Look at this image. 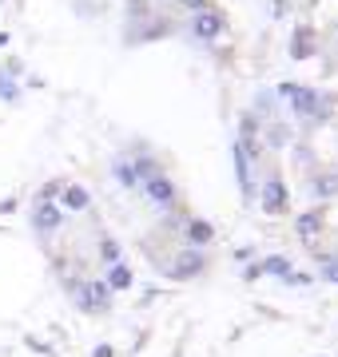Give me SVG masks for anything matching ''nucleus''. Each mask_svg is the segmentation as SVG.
Wrapping results in <instances>:
<instances>
[{
  "mask_svg": "<svg viewBox=\"0 0 338 357\" xmlns=\"http://www.w3.org/2000/svg\"><path fill=\"white\" fill-rule=\"evenodd\" d=\"M235 175H239V187H243V195H255L259 191V187H255V183H251V167H247V151H243V147H239V143H235Z\"/></svg>",
  "mask_w": 338,
  "mask_h": 357,
  "instance_id": "nucleus-8",
  "label": "nucleus"
},
{
  "mask_svg": "<svg viewBox=\"0 0 338 357\" xmlns=\"http://www.w3.org/2000/svg\"><path fill=\"white\" fill-rule=\"evenodd\" d=\"M96 357H112V349H108V345H100V349H96Z\"/></svg>",
  "mask_w": 338,
  "mask_h": 357,
  "instance_id": "nucleus-22",
  "label": "nucleus"
},
{
  "mask_svg": "<svg viewBox=\"0 0 338 357\" xmlns=\"http://www.w3.org/2000/svg\"><path fill=\"white\" fill-rule=\"evenodd\" d=\"M100 255H104L108 262H119V246L112 243V238H104V243H100Z\"/></svg>",
  "mask_w": 338,
  "mask_h": 357,
  "instance_id": "nucleus-19",
  "label": "nucleus"
},
{
  "mask_svg": "<svg viewBox=\"0 0 338 357\" xmlns=\"http://www.w3.org/2000/svg\"><path fill=\"white\" fill-rule=\"evenodd\" d=\"M279 96L283 100H291V107H295V115L299 119H326L330 115V103H326V96L323 91H314V88H302V84H283L279 88Z\"/></svg>",
  "mask_w": 338,
  "mask_h": 357,
  "instance_id": "nucleus-1",
  "label": "nucleus"
},
{
  "mask_svg": "<svg viewBox=\"0 0 338 357\" xmlns=\"http://www.w3.org/2000/svg\"><path fill=\"white\" fill-rule=\"evenodd\" d=\"M314 230H318V218H314V215H302V218H299V234H302V238H311Z\"/></svg>",
  "mask_w": 338,
  "mask_h": 357,
  "instance_id": "nucleus-18",
  "label": "nucleus"
},
{
  "mask_svg": "<svg viewBox=\"0 0 338 357\" xmlns=\"http://www.w3.org/2000/svg\"><path fill=\"white\" fill-rule=\"evenodd\" d=\"M112 175H116L119 187H140V175H135V167L128 163V159H116V167H112Z\"/></svg>",
  "mask_w": 338,
  "mask_h": 357,
  "instance_id": "nucleus-10",
  "label": "nucleus"
},
{
  "mask_svg": "<svg viewBox=\"0 0 338 357\" xmlns=\"http://www.w3.org/2000/svg\"><path fill=\"white\" fill-rule=\"evenodd\" d=\"M283 206H286V187L279 178H267V187H263V211L267 215H279Z\"/></svg>",
  "mask_w": 338,
  "mask_h": 357,
  "instance_id": "nucleus-4",
  "label": "nucleus"
},
{
  "mask_svg": "<svg viewBox=\"0 0 338 357\" xmlns=\"http://www.w3.org/2000/svg\"><path fill=\"white\" fill-rule=\"evenodd\" d=\"M20 96V88L13 84V76L8 72H0V100H16Z\"/></svg>",
  "mask_w": 338,
  "mask_h": 357,
  "instance_id": "nucleus-16",
  "label": "nucleus"
},
{
  "mask_svg": "<svg viewBox=\"0 0 338 357\" xmlns=\"http://www.w3.org/2000/svg\"><path fill=\"white\" fill-rule=\"evenodd\" d=\"M311 56V28H295L291 36V60H307Z\"/></svg>",
  "mask_w": 338,
  "mask_h": 357,
  "instance_id": "nucleus-9",
  "label": "nucleus"
},
{
  "mask_svg": "<svg viewBox=\"0 0 338 357\" xmlns=\"http://www.w3.org/2000/svg\"><path fill=\"white\" fill-rule=\"evenodd\" d=\"M199 270H203V255H199V250H183V258L171 266V278H191Z\"/></svg>",
  "mask_w": 338,
  "mask_h": 357,
  "instance_id": "nucleus-7",
  "label": "nucleus"
},
{
  "mask_svg": "<svg viewBox=\"0 0 338 357\" xmlns=\"http://www.w3.org/2000/svg\"><path fill=\"white\" fill-rule=\"evenodd\" d=\"M323 278H326V282H335V286H338V258L323 255Z\"/></svg>",
  "mask_w": 338,
  "mask_h": 357,
  "instance_id": "nucleus-17",
  "label": "nucleus"
},
{
  "mask_svg": "<svg viewBox=\"0 0 338 357\" xmlns=\"http://www.w3.org/2000/svg\"><path fill=\"white\" fill-rule=\"evenodd\" d=\"M187 238H191L196 246L211 243V227H207V222H187Z\"/></svg>",
  "mask_w": 338,
  "mask_h": 357,
  "instance_id": "nucleus-13",
  "label": "nucleus"
},
{
  "mask_svg": "<svg viewBox=\"0 0 338 357\" xmlns=\"http://www.w3.org/2000/svg\"><path fill=\"white\" fill-rule=\"evenodd\" d=\"M64 203L72 206V211H84V206H88V191H84V187H68V191H64Z\"/></svg>",
  "mask_w": 338,
  "mask_h": 357,
  "instance_id": "nucleus-14",
  "label": "nucleus"
},
{
  "mask_svg": "<svg viewBox=\"0 0 338 357\" xmlns=\"http://www.w3.org/2000/svg\"><path fill=\"white\" fill-rule=\"evenodd\" d=\"M179 4H187L191 13H207V0H179Z\"/></svg>",
  "mask_w": 338,
  "mask_h": 357,
  "instance_id": "nucleus-21",
  "label": "nucleus"
},
{
  "mask_svg": "<svg viewBox=\"0 0 338 357\" xmlns=\"http://www.w3.org/2000/svg\"><path fill=\"white\" fill-rule=\"evenodd\" d=\"M108 286H112V290H128V286H131V270L128 266H116V270H112V278H108Z\"/></svg>",
  "mask_w": 338,
  "mask_h": 357,
  "instance_id": "nucleus-15",
  "label": "nucleus"
},
{
  "mask_svg": "<svg viewBox=\"0 0 338 357\" xmlns=\"http://www.w3.org/2000/svg\"><path fill=\"white\" fill-rule=\"evenodd\" d=\"M259 270H267V274H274V278H291V262H286V258H267V262H263Z\"/></svg>",
  "mask_w": 338,
  "mask_h": 357,
  "instance_id": "nucleus-12",
  "label": "nucleus"
},
{
  "mask_svg": "<svg viewBox=\"0 0 338 357\" xmlns=\"http://www.w3.org/2000/svg\"><path fill=\"white\" fill-rule=\"evenodd\" d=\"M143 191H147V199H152V203H171V199H175V187H171L163 175L143 178Z\"/></svg>",
  "mask_w": 338,
  "mask_h": 357,
  "instance_id": "nucleus-5",
  "label": "nucleus"
},
{
  "mask_svg": "<svg viewBox=\"0 0 338 357\" xmlns=\"http://www.w3.org/2000/svg\"><path fill=\"white\" fill-rule=\"evenodd\" d=\"M32 222H36V230H44V234H48V230H60L64 215H60V206H52V203H40V206H36V218H32Z\"/></svg>",
  "mask_w": 338,
  "mask_h": 357,
  "instance_id": "nucleus-6",
  "label": "nucleus"
},
{
  "mask_svg": "<svg viewBox=\"0 0 338 357\" xmlns=\"http://www.w3.org/2000/svg\"><path fill=\"white\" fill-rule=\"evenodd\" d=\"M191 32H196L199 40H215L223 32V16L219 13H196V20H191Z\"/></svg>",
  "mask_w": 338,
  "mask_h": 357,
  "instance_id": "nucleus-3",
  "label": "nucleus"
},
{
  "mask_svg": "<svg viewBox=\"0 0 338 357\" xmlns=\"http://www.w3.org/2000/svg\"><path fill=\"white\" fill-rule=\"evenodd\" d=\"M72 294H76V302L84 310H96V314H104L108 310V286L104 282H84V286L72 282Z\"/></svg>",
  "mask_w": 338,
  "mask_h": 357,
  "instance_id": "nucleus-2",
  "label": "nucleus"
},
{
  "mask_svg": "<svg viewBox=\"0 0 338 357\" xmlns=\"http://www.w3.org/2000/svg\"><path fill=\"white\" fill-rule=\"evenodd\" d=\"M311 195L314 199H330V195H338V175H318L311 183Z\"/></svg>",
  "mask_w": 338,
  "mask_h": 357,
  "instance_id": "nucleus-11",
  "label": "nucleus"
},
{
  "mask_svg": "<svg viewBox=\"0 0 338 357\" xmlns=\"http://www.w3.org/2000/svg\"><path fill=\"white\" fill-rule=\"evenodd\" d=\"M135 175L152 178V175H159V171H156V163H152V159H140V163H135Z\"/></svg>",
  "mask_w": 338,
  "mask_h": 357,
  "instance_id": "nucleus-20",
  "label": "nucleus"
}]
</instances>
